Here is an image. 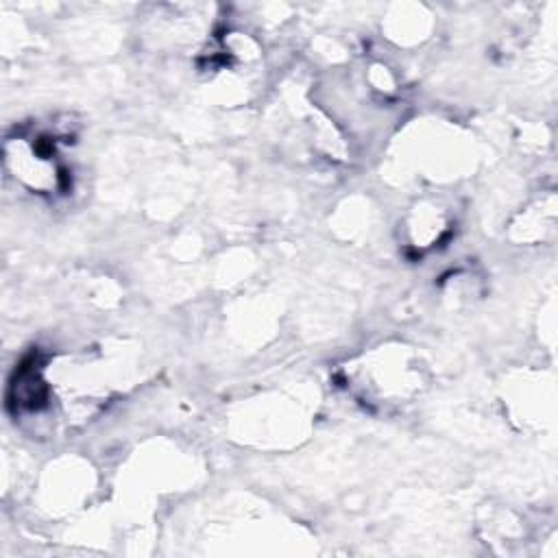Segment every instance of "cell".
Returning a JSON list of instances; mask_svg holds the SVG:
<instances>
[{
	"label": "cell",
	"mask_w": 558,
	"mask_h": 558,
	"mask_svg": "<svg viewBox=\"0 0 558 558\" xmlns=\"http://www.w3.org/2000/svg\"><path fill=\"white\" fill-rule=\"evenodd\" d=\"M59 135L39 131L7 142V163L17 181L39 194H54L65 187L68 172L61 161Z\"/></svg>",
	"instance_id": "1"
}]
</instances>
